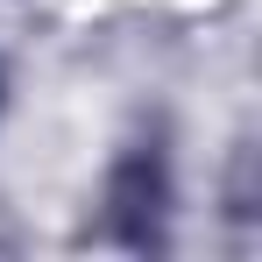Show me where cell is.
Returning a JSON list of instances; mask_svg holds the SVG:
<instances>
[{"label":"cell","instance_id":"obj_1","mask_svg":"<svg viewBox=\"0 0 262 262\" xmlns=\"http://www.w3.org/2000/svg\"><path fill=\"white\" fill-rule=\"evenodd\" d=\"M177 227V163L163 135H142L128 149H114V163L99 177V213H92V241L128 248V255H163Z\"/></svg>","mask_w":262,"mask_h":262},{"label":"cell","instance_id":"obj_2","mask_svg":"<svg viewBox=\"0 0 262 262\" xmlns=\"http://www.w3.org/2000/svg\"><path fill=\"white\" fill-rule=\"evenodd\" d=\"M220 220L234 234H255L262 227V149L241 135L227 149V177H220Z\"/></svg>","mask_w":262,"mask_h":262},{"label":"cell","instance_id":"obj_3","mask_svg":"<svg viewBox=\"0 0 262 262\" xmlns=\"http://www.w3.org/2000/svg\"><path fill=\"white\" fill-rule=\"evenodd\" d=\"M7 99H14V78H7V57H0V121H7Z\"/></svg>","mask_w":262,"mask_h":262}]
</instances>
